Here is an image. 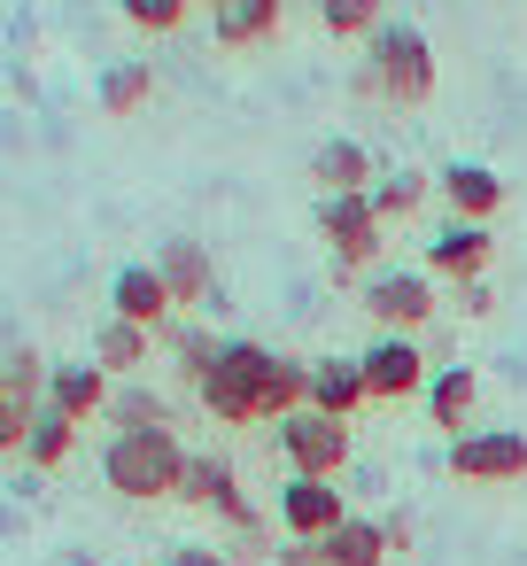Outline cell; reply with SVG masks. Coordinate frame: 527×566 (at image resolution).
<instances>
[{"mask_svg":"<svg viewBox=\"0 0 527 566\" xmlns=\"http://www.w3.org/2000/svg\"><path fill=\"white\" fill-rule=\"evenodd\" d=\"M473 403H481V380H473V365H442V373L426 380V411H434V427H450V442L465 434Z\"/></svg>","mask_w":527,"mask_h":566,"instance_id":"18","label":"cell"},{"mask_svg":"<svg viewBox=\"0 0 527 566\" xmlns=\"http://www.w3.org/2000/svg\"><path fill=\"white\" fill-rule=\"evenodd\" d=\"M318 551H326V566H388V527L365 520V512H349Z\"/></svg>","mask_w":527,"mask_h":566,"instance_id":"19","label":"cell"},{"mask_svg":"<svg viewBox=\"0 0 527 566\" xmlns=\"http://www.w3.org/2000/svg\"><path fill=\"white\" fill-rule=\"evenodd\" d=\"M202 411L225 427H256V419H287L310 403V357H280L264 342H225L218 365L194 380Z\"/></svg>","mask_w":527,"mask_h":566,"instance_id":"1","label":"cell"},{"mask_svg":"<svg viewBox=\"0 0 527 566\" xmlns=\"http://www.w3.org/2000/svg\"><path fill=\"white\" fill-rule=\"evenodd\" d=\"M179 504H194V512H218V520H225V527H241V535H256V527H264V520H256V504L241 496V473H233L218 450H194V458H187Z\"/></svg>","mask_w":527,"mask_h":566,"instance_id":"8","label":"cell"},{"mask_svg":"<svg viewBox=\"0 0 527 566\" xmlns=\"http://www.w3.org/2000/svg\"><path fill=\"white\" fill-rule=\"evenodd\" d=\"M210 9H218V0H210Z\"/></svg>","mask_w":527,"mask_h":566,"instance_id":"34","label":"cell"},{"mask_svg":"<svg viewBox=\"0 0 527 566\" xmlns=\"http://www.w3.org/2000/svg\"><path fill=\"white\" fill-rule=\"evenodd\" d=\"M488 256H496L488 226H450V233H434V241H426V272L457 280V287H473V280L488 272Z\"/></svg>","mask_w":527,"mask_h":566,"instance_id":"14","label":"cell"},{"mask_svg":"<svg viewBox=\"0 0 527 566\" xmlns=\"http://www.w3.org/2000/svg\"><path fill=\"white\" fill-rule=\"evenodd\" d=\"M109 419H117V434H148V427H171V403H164L156 388L125 380V388L109 396Z\"/></svg>","mask_w":527,"mask_h":566,"instance_id":"25","label":"cell"},{"mask_svg":"<svg viewBox=\"0 0 527 566\" xmlns=\"http://www.w3.org/2000/svg\"><path fill=\"white\" fill-rule=\"evenodd\" d=\"M148 94H156V71H148L140 55H133V63H109V71H102V117H133V109H140Z\"/></svg>","mask_w":527,"mask_h":566,"instance_id":"23","label":"cell"},{"mask_svg":"<svg viewBox=\"0 0 527 566\" xmlns=\"http://www.w3.org/2000/svg\"><path fill=\"white\" fill-rule=\"evenodd\" d=\"M450 473L457 481H481V489H504L527 473V434L519 427H465L450 442Z\"/></svg>","mask_w":527,"mask_h":566,"instance_id":"6","label":"cell"},{"mask_svg":"<svg viewBox=\"0 0 527 566\" xmlns=\"http://www.w3.org/2000/svg\"><path fill=\"white\" fill-rule=\"evenodd\" d=\"M48 357L32 349V342H17V349H0V388H9L17 403H32V411H48Z\"/></svg>","mask_w":527,"mask_h":566,"instance_id":"22","label":"cell"},{"mask_svg":"<svg viewBox=\"0 0 527 566\" xmlns=\"http://www.w3.org/2000/svg\"><path fill=\"white\" fill-rule=\"evenodd\" d=\"M109 396H117V388H109V373H102L94 357H86V365H55V373H48V403H55L63 419H94V411H109Z\"/></svg>","mask_w":527,"mask_h":566,"instance_id":"15","label":"cell"},{"mask_svg":"<svg viewBox=\"0 0 527 566\" xmlns=\"http://www.w3.org/2000/svg\"><path fill=\"white\" fill-rule=\"evenodd\" d=\"M187 458H194V450H187L171 427H148V434H109V450H102V481H109L117 496H133V504H156V496H179Z\"/></svg>","mask_w":527,"mask_h":566,"instance_id":"2","label":"cell"},{"mask_svg":"<svg viewBox=\"0 0 527 566\" xmlns=\"http://www.w3.org/2000/svg\"><path fill=\"white\" fill-rule=\"evenodd\" d=\"M164 566H225V551H218V543H171Z\"/></svg>","mask_w":527,"mask_h":566,"instance_id":"31","label":"cell"},{"mask_svg":"<svg viewBox=\"0 0 527 566\" xmlns=\"http://www.w3.org/2000/svg\"><path fill=\"white\" fill-rule=\"evenodd\" d=\"M380 210H372V195H318V241L334 249V264L341 272H365V264H380Z\"/></svg>","mask_w":527,"mask_h":566,"instance_id":"4","label":"cell"},{"mask_svg":"<svg viewBox=\"0 0 527 566\" xmlns=\"http://www.w3.org/2000/svg\"><path fill=\"white\" fill-rule=\"evenodd\" d=\"M148 357H156V334H148V326L109 318V326L94 334V365H102V373H140Z\"/></svg>","mask_w":527,"mask_h":566,"instance_id":"21","label":"cell"},{"mask_svg":"<svg viewBox=\"0 0 527 566\" xmlns=\"http://www.w3.org/2000/svg\"><path fill=\"white\" fill-rule=\"evenodd\" d=\"M164 342L179 349V373H187V380H202V373L218 365V349H225V342H218V334H202V326H164Z\"/></svg>","mask_w":527,"mask_h":566,"instance_id":"28","label":"cell"},{"mask_svg":"<svg viewBox=\"0 0 527 566\" xmlns=\"http://www.w3.org/2000/svg\"><path fill=\"white\" fill-rule=\"evenodd\" d=\"M365 311H372V326L380 334H419L442 303H434V272H372L365 280Z\"/></svg>","mask_w":527,"mask_h":566,"instance_id":"7","label":"cell"},{"mask_svg":"<svg viewBox=\"0 0 527 566\" xmlns=\"http://www.w3.org/2000/svg\"><path fill=\"white\" fill-rule=\"evenodd\" d=\"M318 24L334 40H372L388 17H380V0H318Z\"/></svg>","mask_w":527,"mask_h":566,"instance_id":"27","label":"cell"},{"mask_svg":"<svg viewBox=\"0 0 527 566\" xmlns=\"http://www.w3.org/2000/svg\"><path fill=\"white\" fill-rule=\"evenodd\" d=\"M171 287H164V272L156 264H125L117 280H109V318H125V326H148V334H164L171 326Z\"/></svg>","mask_w":527,"mask_h":566,"instance_id":"11","label":"cell"},{"mask_svg":"<svg viewBox=\"0 0 527 566\" xmlns=\"http://www.w3.org/2000/svg\"><path fill=\"white\" fill-rule=\"evenodd\" d=\"M434 187H442V202L457 210V226H488V218L504 210V179H496L488 164H442Z\"/></svg>","mask_w":527,"mask_h":566,"instance_id":"12","label":"cell"},{"mask_svg":"<svg viewBox=\"0 0 527 566\" xmlns=\"http://www.w3.org/2000/svg\"><path fill=\"white\" fill-rule=\"evenodd\" d=\"M357 365H365V396L372 403H396V396H419L426 388V357H419L411 334H380Z\"/></svg>","mask_w":527,"mask_h":566,"instance_id":"10","label":"cell"},{"mask_svg":"<svg viewBox=\"0 0 527 566\" xmlns=\"http://www.w3.org/2000/svg\"><path fill=\"white\" fill-rule=\"evenodd\" d=\"M357 403H372V396H365V365H357V357H310V411L349 419Z\"/></svg>","mask_w":527,"mask_h":566,"instance_id":"16","label":"cell"},{"mask_svg":"<svg viewBox=\"0 0 527 566\" xmlns=\"http://www.w3.org/2000/svg\"><path fill=\"white\" fill-rule=\"evenodd\" d=\"M341 520H349V504H341V489H334V481L287 473V489H280V527H287L295 543H326Z\"/></svg>","mask_w":527,"mask_h":566,"instance_id":"9","label":"cell"},{"mask_svg":"<svg viewBox=\"0 0 527 566\" xmlns=\"http://www.w3.org/2000/svg\"><path fill=\"white\" fill-rule=\"evenodd\" d=\"M156 272H164L171 303H210V287H218V272H210V249H202V241H164V249H156Z\"/></svg>","mask_w":527,"mask_h":566,"instance_id":"17","label":"cell"},{"mask_svg":"<svg viewBox=\"0 0 527 566\" xmlns=\"http://www.w3.org/2000/svg\"><path fill=\"white\" fill-rule=\"evenodd\" d=\"M32 419H40L32 403H17L9 388H0V458H9V450H24V434H32Z\"/></svg>","mask_w":527,"mask_h":566,"instance_id":"30","label":"cell"},{"mask_svg":"<svg viewBox=\"0 0 527 566\" xmlns=\"http://www.w3.org/2000/svg\"><path fill=\"white\" fill-rule=\"evenodd\" d=\"M380 527H388V551H411V520H403V512H388Z\"/></svg>","mask_w":527,"mask_h":566,"instance_id":"33","label":"cell"},{"mask_svg":"<svg viewBox=\"0 0 527 566\" xmlns=\"http://www.w3.org/2000/svg\"><path fill=\"white\" fill-rule=\"evenodd\" d=\"M71 442H78V419H63V411L48 403V411L32 419V434H24V458L48 473V465H63V458H71Z\"/></svg>","mask_w":527,"mask_h":566,"instance_id":"26","label":"cell"},{"mask_svg":"<svg viewBox=\"0 0 527 566\" xmlns=\"http://www.w3.org/2000/svg\"><path fill=\"white\" fill-rule=\"evenodd\" d=\"M117 9H125V24H140V32H179L194 0H117Z\"/></svg>","mask_w":527,"mask_h":566,"instance_id":"29","label":"cell"},{"mask_svg":"<svg viewBox=\"0 0 527 566\" xmlns=\"http://www.w3.org/2000/svg\"><path fill=\"white\" fill-rule=\"evenodd\" d=\"M272 566H326V551H318V543H295V535H287V551H272Z\"/></svg>","mask_w":527,"mask_h":566,"instance_id":"32","label":"cell"},{"mask_svg":"<svg viewBox=\"0 0 527 566\" xmlns=\"http://www.w3.org/2000/svg\"><path fill=\"white\" fill-rule=\"evenodd\" d=\"M280 450H287V465L295 473H310V481H334L341 465H349V419H326V411H287L280 419Z\"/></svg>","mask_w":527,"mask_h":566,"instance_id":"5","label":"cell"},{"mask_svg":"<svg viewBox=\"0 0 527 566\" xmlns=\"http://www.w3.org/2000/svg\"><path fill=\"white\" fill-rule=\"evenodd\" d=\"M426 195H434V179H426V171H411V164H403V171H380V179H372V210H380V226L411 218V210H419Z\"/></svg>","mask_w":527,"mask_h":566,"instance_id":"24","label":"cell"},{"mask_svg":"<svg viewBox=\"0 0 527 566\" xmlns=\"http://www.w3.org/2000/svg\"><path fill=\"white\" fill-rule=\"evenodd\" d=\"M218 48H256L280 32V0H218Z\"/></svg>","mask_w":527,"mask_h":566,"instance_id":"20","label":"cell"},{"mask_svg":"<svg viewBox=\"0 0 527 566\" xmlns=\"http://www.w3.org/2000/svg\"><path fill=\"white\" fill-rule=\"evenodd\" d=\"M365 48H372V55H365V71H357V94H380V102H396V109H419V102L434 94V48H426L419 24H380Z\"/></svg>","mask_w":527,"mask_h":566,"instance_id":"3","label":"cell"},{"mask_svg":"<svg viewBox=\"0 0 527 566\" xmlns=\"http://www.w3.org/2000/svg\"><path fill=\"white\" fill-rule=\"evenodd\" d=\"M310 179H318V195H372V156H365V140H318L310 148Z\"/></svg>","mask_w":527,"mask_h":566,"instance_id":"13","label":"cell"}]
</instances>
